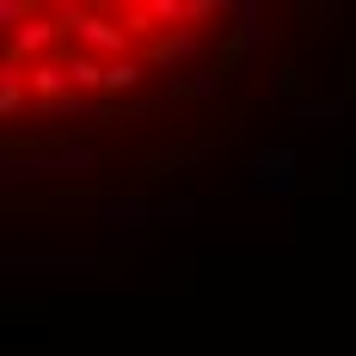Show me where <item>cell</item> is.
Returning a JSON list of instances; mask_svg holds the SVG:
<instances>
[{
	"label": "cell",
	"mask_w": 356,
	"mask_h": 356,
	"mask_svg": "<svg viewBox=\"0 0 356 356\" xmlns=\"http://www.w3.org/2000/svg\"><path fill=\"white\" fill-rule=\"evenodd\" d=\"M31 99H37V105H62V99H74L68 56H49V62H37V68H31Z\"/></svg>",
	"instance_id": "cell-3"
},
{
	"label": "cell",
	"mask_w": 356,
	"mask_h": 356,
	"mask_svg": "<svg viewBox=\"0 0 356 356\" xmlns=\"http://www.w3.org/2000/svg\"><path fill=\"white\" fill-rule=\"evenodd\" d=\"M147 80V62L142 56H123V62H105V92H136Z\"/></svg>",
	"instance_id": "cell-8"
},
{
	"label": "cell",
	"mask_w": 356,
	"mask_h": 356,
	"mask_svg": "<svg viewBox=\"0 0 356 356\" xmlns=\"http://www.w3.org/2000/svg\"><path fill=\"white\" fill-rule=\"evenodd\" d=\"M62 13V31H68V49H86V56H99V62H123L129 56V25H117L111 13L99 6H56Z\"/></svg>",
	"instance_id": "cell-1"
},
{
	"label": "cell",
	"mask_w": 356,
	"mask_h": 356,
	"mask_svg": "<svg viewBox=\"0 0 356 356\" xmlns=\"http://www.w3.org/2000/svg\"><path fill=\"white\" fill-rule=\"evenodd\" d=\"M62 13H31L19 31L6 37V62H19V68H37V62H49V49L62 43Z\"/></svg>",
	"instance_id": "cell-2"
},
{
	"label": "cell",
	"mask_w": 356,
	"mask_h": 356,
	"mask_svg": "<svg viewBox=\"0 0 356 356\" xmlns=\"http://www.w3.org/2000/svg\"><path fill=\"white\" fill-rule=\"evenodd\" d=\"M147 13H154V25H178L184 31V0H147Z\"/></svg>",
	"instance_id": "cell-10"
},
{
	"label": "cell",
	"mask_w": 356,
	"mask_h": 356,
	"mask_svg": "<svg viewBox=\"0 0 356 356\" xmlns=\"http://www.w3.org/2000/svg\"><path fill=\"white\" fill-rule=\"evenodd\" d=\"M191 92H197V99H215V92H221V74H197Z\"/></svg>",
	"instance_id": "cell-13"
},
{
	"label": "cell",
	"mask_w": 356,
	"mask_h": 356,
	"mask_svg": "<svg viewBox=\"0 0 356 356\" xmlns=\"http://www.w3.org/2000/svg\"><path fill=\"white\" fill-rule=\"evenodd\" d=\"M142 215H154L142 197H129V203L117 197V203H105V227H111V234H123V227H142Z\"/></svg>",
	"instance_id": "cell-9"
},
{
	"label": "cell",
	"mask_w": 356,
	"mask_h": 356,
	"mask_svg": "<svg viewBox=\"0 0 356 356\" xmlns=\"http://www.w3.org/2000/svg\"><path fill=\"white\" fill-rule=\"evenodd\" d=\"M147 56H154V68H184V62L197 56V31L184 25V31H172V37H154Z\"/></svg>",
	"instance_id": "cell-5"
},
{
	"label": "cell",
	"mask_w": 356,
	"mask_h": 356,
	"mask_svg": "<svg viewBox=\"0 0 356 356\" xmlns=\"http://www.w3.org/2000/svg\"><path fill=\"white\" fill-rule=\"evenodd\" d=\"M289 166H295V154H289V147H264V154H258V191H289V184H295V178H289Z\"/></svg>",
	"instance_id": "cell-7"
},
{
	"label": "cell",
	"mask_w": 356,
	"mask_h": 356,
	"mask_svg": "<svg viewBox=\"0 0 356 356\" xmlns=\"http://www.w3.org/2000/svg\"><path fill=\"white\" fill-rule=\"evenodd\" d=\"M25 19H31V6H25V0H0V25H6V37L19 31Z\"/></svg>",
	"instance_id": "cell-11"
},
{
	"label": "cell",
	"mask_w": 356,
	"mask_h": 356,
	"mask_svg": "<svg viewBox=\"0 0 356 356\" xmlns=\"http://www.w3.org/2000/svg\"><path fill=\"white\" fill-rule=\"evenodd\" d=\"M338 111L344 105H301V117H307V123H338Z\"/></svg>",
	"instance_id": "cell-12"
},
{
	"label": "cell",
	"mask_w": 356,
	"mask_h": 356,
	"mask_svg": "<svg viewBox=\"0 0 356 356\" xmlns=\"http://www.w3.org/2000/svg\"><path fill=\"white\" fill-rule=\"evenodd\" d=\"M25 105H37V99H31V68L0 62V111H6V117H19Z\"/></svg>",
	"instance_id": "cell-4"
},
{
	"label": "cell",
	"mask_w": 356,
	"mask_h": 356,
	"mask_svg": "<svg viewBox=\"0 0 356 356\" xmlns=\"http://www.w3.org/2000/svg\"><path fill=\"white\" fill-rule=\"evenodd\" d=\"M68 74H74V92H80V99L105 92V62H99V56H86V49H68Z\"/></svg>",
	"instance_id": "cell-6"
}]
</instances>
